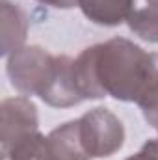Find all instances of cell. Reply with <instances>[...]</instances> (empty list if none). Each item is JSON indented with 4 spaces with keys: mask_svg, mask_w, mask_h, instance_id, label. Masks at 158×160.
Segmentation results:
<instances>
[{
    "mask_svg": "<svg viewBox=\"0 0 158 160\" xmlns=\"http://www.w3.org/2000/svg\"><path fill=\"white\" fill-rule=\"evenodd\" d=\"M153 54L125 38H114L84 48L75 58L73 71L84 101L112 97L138 102L153 75Z\"/></svg>",
    "mask_w": 158,
    "mask_h": 160,
    "instance_id": "1",
    "label": "cell"
},
{
    "mask_svg": "<svg viewBox=\"0 0 158 160\" xmlns=\"http://www.w3.org/2000/svg\"><path fill=\"white\" fill-rule=\"evenodd\" d=\"M73 63L75 60L65 54L56 56L39 45H30L7 56L6 73L21 95H37L52 108H71L84 102L75 82Z\"/></svg>",
    "mask_w": 158,
    "mask_h": 160,
    "instance_id": "2",
    "label": "cell"
},
{
    "mask_svg": "<svg viewBox=\"0 0 158 160\" xmlns=\"http://www.w3.org/2000/svg\"><path fill=\"white\" fill-rule=\"evenodd\" d=\"M78 127L82 143L91 158H108L125 143L123 121L104 106H97L80 116Z\"/></svg>",
    "mask_w": 158,
    "mask_h": 160,
    "instance_id": "3",
    "label": "cell"
},
{
    "mask_svg": "<svg viewBox=\"0 0 158 160\" xmlns=\"http://www.w3.org/2000/svg\"><path fill=\"white\" fill-rule=\"evenodd\" d=\"M0 143L2 153H6L21 138L39 130V116L36 104L30 97L19 95L4 99L0 104Z\"/></svg>",
    "mask_w": 158,
    "mask_h": 160,
    "instance_id": "4",
    "label": "cell"
},
{
    "mask_svg": "<svg viewBox=\"0 0 158 160\" xmlns=\"http://www.w3.org/2000/svg\"><path fill=\"white\" fill-rule=\"evenodd\" d=\"M0 15H2V47L0 54L9 56L24 47L28 36V17L19 4L9 0L0 2Z\"/></svg>",
    "mask_w": 158,
    "mask_h": 160,
    "instance_id": "5",
    "label": "cell"
},
{
    "mask_svg": "<svg viewBox=\"0 0 158 160\" xmlns=\"http://www.w3.org/2000/svg\"><path fill=\"white\" fill-rule=\"evenodd\" d=\"M86 19L99 26H119L136 11V0H78Z\"/></svg>",
    "mask_w": 158,
    "mask_h": 160,
    "instance_id": "6",
    "label": "cell"
},
{
    "mask_svg": "<svg viewBox=\"0 0 158 160\" xmlns=\"http://www.w3.org/2000/svg\"><path fill=\"white\" fill-rule=\"evenodd\" d=\"M4 160H58L54 157L48 138L45 134L32 132L19 142H15L6 153H2Z\"/></svg>",
    "mask_w": 158,
    "mask_h": 160,
    "instance_id": "7",
    "label": "cell"
},
{
    "mask_svg": "<svg viewBox=\"0 0 158 160\" xmlns=\"http://www.w3.org/2000/svg\"><path fill=\"white\" fill-rule=\"evenodd\" d=\"M130 32L147 43H158V8L136 9L126 21Z\"/></svg>",
    "mask_w": 158,
    "mask_h": 160,
    "instance_id": "8",
    "label": "cell"
},
{
    "mask_svg": "<svg viewBox=\"0 0 158 160\" xmlns=\"http://www.w3.org/2000/svg\"><path fill=\"white\" fill-rule=\"evenodd\" d=\"M153 75H151V80L141 95V99L136 102L140 106V110L143 112V118L145 121L158 128V52H153Z\"/></svg>",
    "mask_w": 158,
    "mask_h": 160,
    "instance_id": "9",
    "label": "cell"
},
{
    "mask_svg": "<svg viewBox=\"0 0 158 160\" xmlns=\"http://www.w3.org/2000/svg\"><path fill=\"white\" fill-rule=\"evenodd\" d=\"M125 160H158V140L145 142L136 155H132Z\"/></svg>",
    "mask_w": 158,
    "mask_h": 160,
    "instance_id": "10",
    "label": "cell"
},
{
    "mask_svg": "<svg viewBox=\"0 0 158 160\" xmlns=\"http://www.w3.org/2000/svg\"><path fill=\"white\" fill-rule=\"evenodd\" d=\"M37 2L50 8H58V9H71L78 4V0H37Z\"/></svg>",
    "mask_w": 158,
    "mask_h": 160,
    "instance_id": "11",
    "label": "cell"
}]
</instances>
